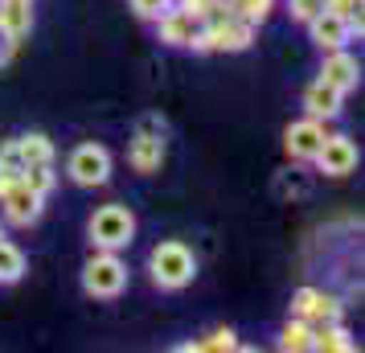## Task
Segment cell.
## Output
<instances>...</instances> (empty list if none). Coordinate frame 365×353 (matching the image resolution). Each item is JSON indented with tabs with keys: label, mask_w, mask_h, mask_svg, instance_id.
<instances>
[{
	"label": "cell",
	"mask_w": 365,
	"mask_h": 353,
	"mask_svg": "<svg viewBox=\"0 0 365 353\" xmlns=\"http://www.w3.org/2000/svg\"><path fill=\"white\" fill-rule=\"evenodd\" d=\"M255 46V25L242 17H234L226 13V4L217 9L214 17L201 21L197 37H193V46L189 50H201V53H242Z\"/></svg>",
	"instance_id": "cell-1"
},
{
	"label": "cell",
	"mask_w": 365,
	"mask_h": 353,
	"mask_svg": "<svg viewBox=\"0 0 365 353\" xmlns=\"http://www.w3.org/2000/svg\"><path fill=\"white\" fill-rule=\"evenodd\" d=\"M148 271L152 284L165 287V292H181L193 275H197V259L185 247L181 238H168V242H156V251L148 255Z\"/></svg>",
	"instance_id": "cell-2"
},
{
	"label": "cell",
	"mask_w": 365,
	"mask_h": 353,
	"mask_svg": "<svg viewBox=\"0 0 365 353\" xmlns=\"http://www.w3.org/2000/svg\"><path fill=\"white\" fill-rule=\"evenodd\" d=\"M86 235H91V247H99V251H123L135 238V214L119 202L99 205L86 222Z\"/></svg>",
	"instance_id": "cell-3"
},
{
	"label": "cell",
	"mask_w": 365,
	"mask_h": 353,
	"mask_svg": "<svg viewBox=\"0 0 365 353\" xmlns=\"http://www.w3.org/2000/svg\"><path fill=\"white\" fill-rule=\"evenodd\" d=\"M128 287V263L115 251H95L83 263V292L95 300H115Z\"/></svg>",
	"instance_id": "cell-4"
},
{
	"label": "cell",
	"mask_w": 365,
	"mask_h": 353,
	"mask_svg": "<svg viewBox=\"0 0 365 353\" xmlns=\"http://www.w3.org/2000/svg\"><path fill=\"white\" fill-rule=\"evenodd\" d=\"M66 177L74 181V185H83V189L107 185V181H111V152L103 148V144H95V140L78 144V148L70 152V160H66Z\"/></svg>",
	"instance_id": "cell-5"
},
{
	"label": "cell",
	"mask_w": 365,
	"mask_h": 353,
	"mask_svg": "<svg viewBox=\"0 0 365 353\" xmlns=\"http://www.w3.org/2000/svg\"><path fill=\"white\" fill-rule=\"evenodd\" d=\"M41 205H46V198L34 193L21 177L0 189V210H4V218L13 222V226H34V222L41 218Z\"/></svg>",
	"instance_id": "cell-6"
},
{
	"label": "cell",
	"mask_w": 365,
	"mask_h": 353,
	"mask_svg": "<svg viewBox=\"0 0 365 353\" xmlns=\"http://www.w3.org/2000/svg\"><path fill=\"white\" fill-rule=\"evenodd\" d=\"M312 160L324 177H349L357 168V144L349 135H324V144L316 148Z\"/></svg>",
	"instance_id": "cell-7"
},
{
	"label": "cell",
	"mask_w": 365,
	"mask_h": 353,
	"mask_svg": "<svg viewBox=\"0 0 365 353\" xmlns=\"http://www.w3.org/2000/svg\"><path fill=\"white\" fill-rule=\"evenodd\" d=\"M324 119H312V116H304V119H296L287 132H283V148H287V156L292 160H312L316 156V148L324 144Z\"/></svg>",
	"instance_id": "cell-8"
},
{
	"label": "cell",
	"mask_w": 365,
	"mask_h": 353,
	"mask_svg": "<svg viewBox=\"0 0 365 353\" xmlns=\"http://www.w3.org/2000/svg\"><path fill=\"white\" fill-rule=\"evenodd\" d=\"M197 29H201V21L193 17V13H185L177 0H173L165 13L156 17V34H160V41H165V46H193Z\"/></svg>",
	"instance_id": "cell-9"
},
{
	"label": "cell",
	"mask_w": 365,
	"mask_h": 353,
	"mask_svg": "<svg viewBox=\"0 0 365 353\" xmlns=\"http://www.w3.org/2000/svg\"><path fill=\"white\" fill-rule=\"evenodd\" d=\"M320 78L329 86H336L341 95H349V91H357V83H361V62L349 50H329L324 53V66H320Z\"/></svg>",
	"instance_id": "cell-10"
},
{
	"label": "cell",
	"mask_w": 365,
	"mask_h": 353,
	"mask_svg": "<svg viewBox=\"0 0 365 353\" xmlns=\"http://www.w3.org/2000/svg\"><path fill=\"white\" fill-rule=\"evenodd\" d=\"M308 34H312V41L324 53H329V50H345L349 37H353V34H349V21L336 17V13H329V9H320V13L308 21Z\"/></svg>",
	"instance_id": "cell-11"
},
{
	"label": "cell",
	"mask_w": 365,
	"mask_h": 353,
	"mask_svg": "<svg viewBox=\"0 0 365 353\" xmlns=\"http://www.w3.org/2000/svg\"><path fill=\"white\" fill-rule=\"evenodd\" d=\"M341 107H345V95H341L336 86H329L324 78L308 83V91H304V111L312 119H336Z\"/></svg>",
	"instance_id": "cell-12"
},
{
	"label": "cell",
	"mask_w": 365,
	"mask_h": 353,
	"mask_svg": "<svg viewBox=\"0 0 365 353\" xmlns=\"http://www.w3.org/2000/svg\"><path fill=\"white\" fill-rule=\"evenodd\" d=\"M34 29V0H0V34L17 46Z\"/></svg>",
	"instance_id": "cell-13"
},
{
	"label": "cell",
	"mask_w": 365,
	"mask_h": 353,
	"mask_svg": "<svg viewBox=\"0 0 365 353\" xmlns=\"http://www.w3.org/2000/svg\"><path fill=\"white\" fill-rule=\"evenodd\" d=\"M128 160H132L135 173H156L160 160H165V140L160 135H148V132H135V140L128 144Z\"/></svg>",
	"instance_id": "cell-14"
},
{
	"label": "cell",
	"mask_w": 365,
	"mask_h": 353,
	"mask_svg": "<svg viewBox=\"0 0 365 353\" xmlns=\"http://www.w3.org/2000/svg\"><path fill=\"white\" fill-rule=\"evenodd\" d=\"M312 349L349 353V349H357V341L349 337V329L341 324V320H320V324H312Z\"/></svg>",
	"instance_id": "cell-15"
},
{
	"label": "cell",
	"mask_w": 365,
	"mask_h": 353,
	"mask_svg": "<svg viewBox=\"0 0 365 353\" xmlns=\"http://www.w3.org/2000/svg\"><path fill=\"white\" fill-rule=\"evenodd\" d=\"M17 152L25 165H53V140L41 132H29V135H17Z\"/></svg>",
	"instance_id": "cell-16"
},
{
	"label": "cell",
	"mask_w": 365,
	"mask_h": 353,
	"mask_svg": "<svg viewBox=\"0 0 365 353\" xmlns=\"http://www.w3.org/2000/svg\"><path fill=\"white\" fill-rule=\"evenodd\" d=\"M29 267V259L21 251L17 242H9V238H0V284H17L21 275Z\"/></svg>",
	"instance_id": "cell-17"
},
{
	"label": "cell",
	"mask_w": 365,
	"mask_h": 353,
	"mask_svg": "<svg viewBox=\"0 0 365 353\" xmlns=\"http://www.w3.org/2000/svg\"><path fill=\"white\" fill-rule=\"evenodd\" d=\"M279 349H287V353L312 349V324L299 320V317H292L287 324H283V333H279Z\"/></svg>",
	"instance_id": "cell-18"
},
{
	"label": "cell",
	"mask_w": 365,
	"mask_h": 353,
	"mask_svg": "<svg viewBox=\"0 0 365 353\" xmlns=\"http://www.w3.org/2000/svg\"><path fill=\"white\" fill-rule=\"evenodd\" d=\"M222 4H226V13L250 21V25H263L267 13L275 9V0H222Z\"/></svg>",
	"instance_id": "cell-19"
},
{
	"label": "cell",
	"mask_w": 365,
	"mask_h": 353,
	"mask_svg": "<svg viewBox=\"0 0 365 353\" xmlns=\"http://www.w3.org/2000/svg\"><path fill=\"white\" fill-rule=\"evenodd\" d=\"M21 181L34 189V193L50 198L53 185H58V173H53V165H25V168H21Z\"/></svg>",
	"instance_id": "cell-20"
},
{
	"label": "cell",
	"mask_w": 365,
	"mask_h": 353,
	"mask_svg": "<svg viewBox=\"0 0 365 353\" xmlns=\"http://www.w3.org/2000/svg\"><path fill=\"white\" fill-rule=\"evenodd\" d=\"M185 353H205V349H238V337H234V329H214V333L205 337V341H189V345H181Z\"/></svg>",
	"instance_id": "cell-21"
},
{
	"label": "cell",
	"mask_w": 365,
	"mask_h": 353,
	"mask_svg": "<svg viewBox=\"0 0 365 353\" xmlns=\"http://www.w3.org/2000/svg\"><path fill=\"white\" fill-rule=\"evenodd\" d=\"M324 9L349 21V34L361 37V0H324Z\"/></svg>",
	"instance_id": "cell-22"
},
{
	"label": "cell",
	"mask_w": 365,
	"mask_h": 353,
	"mask_svg": "<svg viewBox=\"0 0 365 353\" xmlns=\"http://www.w3.org/2000/svg\"><path fill=\"white\" fill-rule=\"evenodd\" d=\"M320 320H341V300L329 296V292H320L312 304V312H308V324H320Z\"/></svg>",
	"instance_id": "cell-23"
},
{
	"label": "cell",
	"mask_w": 365,
	"mask_h": 353,
	"mask_svg": "<svg viewBox=\"0 0 365 353\" xmlns=\"http://www.w3.org/2000/svg\"><path fill=\"white\" fill-rule=\"evenodd\" d=\"M320 9H324V0H287V13H292V21H299V25H308Z\"/></svg>",
	"instance_id": "cell-24"
},
{
	"label": "cell",
	"mask_w": 365,
	"mask_h": 353,
	"mask_svg": "<svg viewBox=\"0 0 365 353\" xmlns=\"http://www.w3.org/2000/svg\"><path fill=\"white\" fill-rule=\"evenodd\" d=\"M316 296H320V287H299L296 296H292V317H299V320H308V312H312V304H316Z\"/></svg>",
	"instance_id": "cell-25"
},
{
	"label": "cell",
	"mask_w": 365,
	"mask_h": 353,
	"mask_svg": "<svg viewBox=\"0 0 365 353\" xmlns=\"http://www.w3.org/2000/svg\"><path fill=\"white\" fill-rule=\"evenodd\" d=\"M0 168H4V173H13V177H21V168H25V160H21V152H17V140L0 144Z\"/></svg>",
	"instance_id": "cell-26"
},
{
	"label": "cell",
	"mask_w": 365,
	"mask_h": 353,
	"mask_svg": "<svg viewBox=\"0 0 365 353\" xmlns=\"http://www.w3.org/2000/svg\"><path fill=\"white\" fill-rule=\"evenodd\" d=\"M168 4H173V0H132V13H135L140 21H156V17L168 9Z\"/></svg>",
	"instance_id": "cell-27"
},
{
	"label": "cell",
	"mask_w": 365,
	"mask_h": 353,
	"mask_svg": "<svg viewBox=\"0 0 365 353\" xmlns=\"http://www.w3.org/2000/svg\"><path fill=\"white\" fill-rule=\"evenodd\" d=\"M185 13H193L197 21H205V17H214L217 9H222V0H177Z\"/></svg>",
	"instance_id": "cell-28"
},
{
	"label": "cell",
	"mask_w": 365,
	"mask_h": 353,
	"mask_svg": "<svg viewBox=\"0 0 365 353\" xmlns=\"http://www.w3.org/2000/svg\"><path fill=\"white\" fill-rule=\"evenodd\" d=\"M0 238H9V235H4V226H0Z\"/></svg>",
	"instance_id": "cell-29"
}]
</instances>
